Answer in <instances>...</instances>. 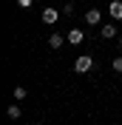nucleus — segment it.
Instances as JSON below:
<instances>
[{
    "label": "nucleus",
    "mask_w": 122,
    "mask_h": 125,
    "mask_svg": "<svg viewBox=\"0 0 122 125\" xmlns=\"http://www.w3.org/2000/svg\"><path fill=\"white\" fill-rule=\"evenodd\" d=\"M6 114H9V119H20V117H23L20 105H9V111H6Z\"/></svg>",
    "instance_id": "8"
},
{
    "label": "nucleus",
    "mask_w": 122,
    "mask_h": 125,
    "mask_svg": "<svg viewBox=\"0 0 122 125\" xmlns=\"http://www.w3.org/2000/svg\"><path fill=\"white\" fill-rule=\"evenodd\" d=\"M108 14L114 17V20H122V0H111L108 3Z\"/></svg>",
    "instance_id": "6"
},
{
    "label": "nucleus",
    "mask_w": 122,
    "mask_h": 125,
    "mask_svg": "<svg viewBox=\"0 0 122 125\" xmlns=\"http://www.w3.org/2000/svg\"><path fill=\"white\" fill-rule=\"evenodd\" d=\"M111 68H114V71H116V74H122V57H116V60H114V62H111Z\"/></svg>",
    "instance_id": "10"
},
{
    "label": "nucleus",
    "mask_w": 122,
    "mask_h": 125,
    "mask_svg": "<svg viewBox=\"0 0 122 125\" xmlns=\"http://www.w3.org/2000/svg\"><path fill=\"white\" fill-rule=\"evenodd\" d=\"M116 34H119V31H116V26H114V23H105L102 29H99V37H102V40H114Z\"/></svg>",
    "instance_id": "5"
},
{
    "label": "nucleus",
    "mask_w": 122,
    "mask_h": 125,
    "mask_svg": "<svg viewBox=\"0 0 122 125\" xmlns=\"http://www.w3.org/2000/svg\"><path fill=\"white\" fill-rule=\"evenodd\" d=\"M34 6V0H17V9H31Z\"/></svg>",
    "instance_id": "11"
},
{
    "label": "nucleus",
    "mask_w": 122,
    "mask_h": 125,
    "mask_svg": "<svg viewBox=\"0 0 122 125\" xmlns=\"http://www.w3.org/2000/svg\"><path fill=\"white\" fill-rule=\"evenodd\" d=\"M11 97H14L17 102H20V100H26V88H23V85H17V88H14V94H11Z\"/></svg>",
    "instance_id": "9"
},
{
    "label": "nucleus",
    "mask_w": 122,
    "mask_h": 125,
    "mask_svg": "<svg viewBox=\"0 0 122 125\" xmlns=\"http://www.w3.org/2000/svg\"><path fill=\"white\" fill-rule=\"evenodd\" d=\"M34 125H46V122H34Z\"/></svg>",
    "instance_id": "13"
},
{
    "label": "nucleus",
    "mask_w": 122,
    "mask_h": 125,
    "mask_svg": "<svg viewBox=\"0 0 122 125\" xmlns=\"http://www.w3.org/2000/svg\"><path fill=\"white\" fill-rule=\"evenodd\" d=\"M65 40H68L71 46H80V43L85 40V31H82V29H71L68 34H65Z\"/></svg>",
    "instance_id": "4"
},
{
    "label": "nucleus",
    "mask_w": 122,
    "mask_h": 125,
    "mask_svg": "<svg viewBox=\"0 0 122 125\" xmlns=\"http://www.w3.org/2000/svg\"><path fill=\"white\" fill-rule=\"evenodd\" d=\"M91 68H94V57H91V54L77 57V62H74V71H77V74H88Z\"/></svg>",
    "instance_id": "1"
},
{
    "label": "nucleus",
    "mask_w": 122,
    "mask_h": 125,
    "mask_svg": "<svg viewBox=\"0 0 122 125\" xmlns=\"http://www.w3.org/2000/svg\"><path fill=\"white\" fill-rule=\"evenodd\" d=\"M85 23L88 26H99L102 23V11H99V9H88V11H85Z\"/></svg>",
    "instance_id": "3"
},
{
    "label": "nucleus",
    "mask_w": 122,
    "mask_h": 125,
    "mask_svg": "<svg viewBox=\"0 0 122 125\" xmlns=\"http://www.w3.org/2000/svg\"><path fill=\"white\" fill-rule=\"evenodd\" d=\"M119 46H122V34H119Z\"/></svg>",
    "instance_id": "12"
},
{
    "label": "nucleus",
    "mask_w": 122,
    "mask_h": 125,
    "mask_svg": "<svg viewBox=\"0 0 122 125\" xmlns=\"http://www.w3.org/2000/svg\"><path fill=\"white\" fill-rule=\"evenodd\" d=\"M40 17H43V23H46V26H54L57 20H60V9H54V6H46Z\"/></svg>",
    "instance_id": "2"
},
{
    "label": "nucleus",
    "mask_w": 122,
    "mask_h": 125,
    "mask_svg": "<svg viewBox=\"0 0 122 125\" xmlns=\"http://www.w3.org/2000/svg\"><path fill=\"white\" fill-rule=\"evenodd\" d=\"M48 46H51L54 51H57V48H62V34H57V31H54L51 37H48Z\"/></svg>",
    "instance_id": "7"
}]
</instances>
